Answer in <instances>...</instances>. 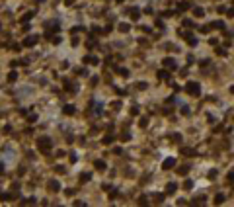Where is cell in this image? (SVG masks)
Here are the masks:
<instances>
[{
	"mask_svg": "<svg viewBox=\"0 0 234 207\" xmlns=\"http://www.w3.org/2000/svg\"><path fill=\"white\" fill-rule=\"evenodd\" d=\"M64 113H66V115L74 113V108H72V106H64Z\"/></svg>",
	"mask_w": 234,
	"mask_h": 207,
	"instance_id": "e0dca14e",
	"label": "cell"
},
{
	"mask_svg": "<svg viewBox=\"0 0 234 207\" xmlns=\"http://www.w3.org/2000/svg\"><path fill=\"white\" fill-rule=\"evenodd\" d=\"M216 53H219V55H226V49H222V47H219V49H216Z\"/></svg>",
	"mask_w": 234,
	"mask_h": 207,
	"instance_id": "83f0119b",
	"label": "cell"
},
{
	"mask_svg": "<svg viewBox=\"0 0 234 207\" xmlns=\"http://www.w3.org/2000/svg\"><path fill=\"white\" fill-rule=\"evenodd\" d=\"M121 139H123V141H129L131 137H129V133H123V135H121Z\"/></svg>",
	"mask_w": 234,
	"mask_h": 207,
	"instance_id": "f546056e",
	"label": "cell"
},
{
	"mask_svg": "<svg viewBox=\"0 0 234 207\" xmlns=\"http://www.w3.org/2000/svg\"><path fill=\"white\" fill-rule=\"evenodd\" d=\"M131 113H133V115H137V113H139V108H137V106L131 108Z\"/></svg>",
	"mask_w": 234,
	"mask_h": 207,
	"instance_id": "4dcf8cb0",
	"label": "cell"
},
{
	"mask_svg": "<svg viewBox=\"0 0 234 207\" xmlns=\"http://www.w3.org/2000/svg\"><path fill=\"white\" fill-rule=\"evenodd\" d=\"M37 147H39L41 152H47V150L53 147V141H51L49 137H39V141H37Z\"/></svg>",
	"mask_w": 234,
	"mask_h": 207,
	"instance_id": "6da1fadb",
	"label": "cell"
},
{
	"mask_svg": "<svg viewBox=\"0 0 234 207\" xmlns=\"http://www.w3.org/2000/svg\"><path fill=\"white\" fill-rule=\"evenodd\" d=\"M162 65L166 66V68H176V61H174V59H170V57H168V59H164Z\"/></svg>",
	"mask_w": 234,
	"mask_h": 207,
	"instance_id": "5b68a950",
	"label": "cell"
},
{
	"mask_svg": "<svg viewBox=\"0 0 234 207\" xmlns=\"http://www.w3.org/2000/svg\"><path fill=\"white\" fill-rule=\"evenodd\" d=\"M187 172H189V166H181V168H177V174H180V176H185Z\"/></svg>",
	"mask_w": 234,
	"mask_h": 207,
	"instance_id": "7c38bea8",
	"label": "cell"
},
{
	"mask_svg": "<svg viewBox=\"0 0 234 207\" xmlns=\"http://www.w3.org/2000/svg\"><path fill=\"white\" fill-rule=\"evenodd\" d=\"M84 63H92V65H98V59H94L92 55H88V57H84Z\"/></svg>",
	"mask_w": 234,
	"mask_h": 207,
	"instance_id": "5bb4252c",
	"label": "cell"
},
{
	"mask_svg": "<svg viewBox=\"0 0 234 207\" xmlns=\"http://www.w3.org/2000/svg\"><path fill=\"white\" fill-rule=\"evenodd\" d=\"M94 164H96V168H98V170H102V172L106 170V162H103V160H96Z\"/></svg>",
	"mask_w": 234,
	"mask_h": 207,
	"instance_id": "9c48e42d",
	"label": "cell"
},
{
	"mask_svg": "<svg viewBox=\"0 0 234 207\" xmlns=\"http://www.w3.org/2000/svg\"><path fill=\"white\" fill-rule=\"evenodd\" d=\"M16 78H18V74H16V72H10V74H8V80H10V82H14Z\"/></svg>",
	"mask_w": 234,
	"mask_h": 207,
	"instance_id": "ffe728a7",
	"label": "cell"
},
{
	"mask_svg": "<svg viewBox=\"0 0 234 207\" xmlns=\"http://www.w3.org/2000/svg\"><path fill=\"white\" fill-rule=\"evenodd\" d=\"M176 189H177V186H176V184H168V188H166V194H174Z\"/></svg>",
	"mask_w": 234,
	"mask_h": 207,
	"instance_id": "4fadbf2b",
	"label": "cell"
},
{
	"mask_svg": "<svg viewBox=\"0 0 234 207\" xmlns=\"http://www.w3.org/2000/svg\"><path fill=\"white\" fill-rule=\"evenodd\" d=\"M109 143H113V137H106V139H103V145H109Z\"/></svg>",
	"mask_w": 234,
	"mask_h": 207,
	"instance_id": "7402d4cb",
	"label": "cell"
},
{
	"mask_svg": "<svg viewBox=\"0 0 234 207\" xmlns=\"http://www.w3.org/2000/svg\"><path fill=\"white\" fill-rule=\"evenodd\" d=\"M215 203H216V205L224 203V194H216V195H215Z\"/></svg>",
	"mask_w": 234,
	"mask_h": 207,
	"instance_id": "ba28073f",
	"label": "cell"
},
{
	"mask_svg": "<svg viewBox=\"0 0 234 207\" xmlns=\"http://www.w3.org/2000/svg\"><path fill=\"white\" fill-rule=\"evenodd\" d=\"M193 14H195V18H203V16H205L203 8H199V6H195V8H193Z\"/></svg>",
	"mask_w": 234,
	"mask_h": 207,
	"instance_id": "8992f818",
	"label": "cell"
},
{
	"mask_svg": "<svg viewBox=\"0 0 234 207\" xmlns=\"http://www.w3.org/2000/svg\"><path fill=\"white\" fill-rule=\"evenodd\" d=\"M115 2H117V4H121V2H125V0H115Z\"/></svg>",
	"mask_w": 234,
	"mask_h": 207,
	"instance_id": "836d02e7",
	"label": "cell"
},
{
	"mask_svg": "<svg viewBox=\"0 0 234 207\" xmlns=\"http://www.w3.org/2000/svg\"><path fill=\"white\" fill-rule=\"evenodd\" d=\"M139 16H141L139 8H131V18H133V20H139Z\"/></svg>",
	"mask_w": 234,
	"mask_h": 207,
	"instance_id": "30bf717a",
	"label": "cell"
},
{
	"mask_svg": "<svg viewBox=\"0 0 234 207\" xmlns=\"http://www.w3.org/2000/svg\"><path fill=\"white\" fill-rule=\"evenodd\" d=\"M185 90H187V94H191V96H199V94H201V86H199L197 82H187Z\"/></svg>",
	"mask_w": 234,
	"mask_h": 207,
	"instance_id": "7a4b0ae2",
	"label": "cell"
},
{
	"mask_svg": "<svg viewBox=\"0 0 234 207\" xmlns=\"http://www.w3.org/2000/svg\"><path fill=\"white\" fill-rule=\"evenodd\" d=\"M228 180H230V182H234V170H232V172H228Z\"/></svg>",
	"mask_w": 234,
	"mask_h": 207,
	"instance_id": "1f68e13d",
	"label": "cell"
},
{
	"mask_svg": "<svg viewBox=\"0 0 234 207\" xmlns=\"http://www.w3.org/2000/svg\"><path fill=\"white\" fill-rule=\"evenodd\" d=\"M49 189H51V191H59V189H61V184H59V182H51V184H49Z\"/></svg>",
	"mask_w": 234,
	"mask_h": 207,
	"instance_id": "52a82bcc",
	"label": "cell"
},
{
	"mask_svg": "<svg viewBox=\"0 0 234 207\" xmlns=\"http://www.w3.org/2000/svg\"><path fill=\"white\" fill-rule=\"evenodd\" d=\"M181 152L185 154V156H193V154H195V152H193V150H191V149H183V150H181Z\"/></svg>",
	"mask_w": 234,
	"mask_h": 207,
	"instance_id": "d6986e66",
	"label": "cell"
},
{
	"mask_svg": "<svg viewBox=\"0 0 234 207\" xmlns=\"http://www.w3.org/2000/svg\"><path fill=\"white\" fill-rule=\"evenodd\" d=\"M139 203H141V205H146V203H148V199H146V195H141V199H139Z\"/></svg>",
	"mask_w": 234,
	"mask_h": 207,
	"instance_id": "44dd1931",
	"label": "cell"
},
{
	"mask_svg": "<svg viewBox=\"0 0 234 207\" xmlns=\"http://www.w3.org/2000/svg\"><path fill=\"white\" fill-rule=\"evenodd\" d=\"M35 41H37L35 35H29V37H26V39H23V45H26V47H33V45H35Z\"/></svg>",
	"mask_w": 234,
	"mask_h": 207,
	"instance_id": "3957f363",
	"label": "cell"
},
{
	"mask_svg": "<svg viewBox=\"0 0 234 207\" xmlns=\"http://www.w3.org/2000/svg\"><path fill=\"white\" fill-rule=\"evenodd\" d=\"M230 92H232V94H234V86H232V88H230Z\"/></svg>",
	"mask_w": 234,
	"mask_h": 207,
	"instance_id": "e575fe53",
	"label": "cell"
},
{
	"mask_svg": "<svg viewBox=\"0 0 234 207\" xmlns=\"http://www.w3.org/2000/svg\"><path fill=\"white\" fill-rule=\"evenodd\" d=\"M119 74H121V76H127L129 71H127V68H119Z\"/></svg>",
	"mask_w": 234,
	"mask_h": 207,
	"instance_id": "484cf974",
	"label": "cell"
},
{
	"mask_svg": "<svg viewBox=\"0 0 234 207\" xmlns=\"http://www.w3.org/2000/svg\"><path fill=\"white\" fill-rule=\"evenodd\" d=\"M119 31H129V24H119Z\"/></svg>",
	"mask_w": 234,
	"mask_h": 207,
	"instance_id": "ac0fdd59",
	"label": "cell"
},
{
	"mask_svg": "<svg viewBox=\"0 0 234 207\" xmlns=\"http://www.w3.org/2000/svg\"><path fill=\"white\" fill-rule=\"evenodd\" d=\"M189 6H191L189 2H181V4L177 6V10H180V12H183V10H187V8H189Z\"/></svg>",
	"mask_w": 234,
	"mask_h": 207,
	"instance_id": "9a60e30c",
	"label": "cell"
},
{
	"mask_svg": "<svg viewBox=\"0 0 234 207\" xmlns=\"http://www.w3.org/2000/svg\"><path fill=\"white\" fill-rule=\"evenodd\" d=\"M154 201L156 203H162L164 201V195H154Z\"/></svg>",
	"mask_w": 234,
	"mask_h": 207,
	"instance_id": "cb8c5ba5",
	"label": "cell"
},
{
	"mask_svg": "<svg viewBox=\"0 0 234 207\" xmlns=\"http://www.w3.org/2000/svg\"><path fill=\"white\" fill-rule=\"evenodd\" d=\"M72 2H74V0H64V4H72Z\"/></svg>",
	"mask_w": 234,
	"mask_h": 207,
	"instance_id": "d6a6232c",
	"label": "cell"
},
{
	"mask_svg": "<svg viewBox=\"0 0 234 207\" xmlns=\"http://www.w3.org/2000/svg\"><path fill=\"white\" fill-rule=\"evenodd\" d=\"M222 26H224L222 22H213L211 24V27H215V29H222Z\"/></svg>",
	"mask_w": 234,
	"mask_h": 207,
	"instance_id": "2e32d148",
	"label": "cell"
},
{
	"mask_svg": "<svg viewBox=\"0 0 234 207\" xmlns=\"http://www.w3.org/2000/svg\"><path fill=\"white\" fill-rule=\"evenodd\" d=\"M183 26L185 27H193V24H191V20H183Z\"/></svg>",
	"mask_w": 234,
	"mask_h": 207,
	"instance_id": "d4e9b609",
	"label": "cell"
},
{
	"mask_svg": "<svg viewBox=\"0 0 234 207\" xmlns=\"http://www.w3.org/2000/svg\"><path fill=\"white\" fill-rule=\"evenodd\" d=\"M174 164H176V158H166V160L162 162V168H164V170H170Z\"/></svg>",
	"mask_w": 234,
	"mask_h": 207,
	"instance_id": "277c9868",
	"label": "cell"
},
{
	"mask_svg": "<svg viewBox=\"0 0 234 207\" xmlns=\"http://www.w3.org/2000/svg\"><path fill=\"white\" fill-rule=\"evenodd\" d=\"M181 113H183V115H187V113H189V108H187V106H183V108H181Z\"/></svg>",
	"mask_w": 234,
	"mask_h": 207,
	"instance_id": "f1b7e54d",
	"label": "cell"
},
{
	"mask_svg": "<svg viewBox=\"0 0 234 207\" xmlns=\"http://www.w3.org/2000/svg\"><path fill=\"white\" fill-rule=\"evenodd\" d=\"M90 178H92V174H82V176H80V180L86 182V180H90Z\"/></svg>",
	"mask_w": 234,
	"mask_h": 207,
	"instance_id": "603a6c76",
	"label": "cell"
},
{
	"mask_svg": "<svg viewBox=\"0 0 234 207\" xmlns=\"http://www.w3.org/2000/svg\"><path fill=\"white\" fill-rule=\"evenodd\" d=\"M191 186H193V184H191L189 180H185V184H183V188H185V189H191Z\"/></svg>",
	"mask_w": 234,
	"mask_h": 207,
	"instance_id": "4316f807",
	"label": "cell"
},
{
	"mask_svg": "<svg viewBox=\"0 0 234 207\" xmlns=\"http://www.w3.org/2000/svg\"><path fill=\"white\" fill-rule=\"evenodd\" d=\"M158 78H160V80H170V74H168L166 71H160V72H158Z\"/></svg>",
	"mask_w": 234,
	"mask_h": 207,
	"instance_id": "8fae6325",
	"label": "cell"
}]
</instances>
